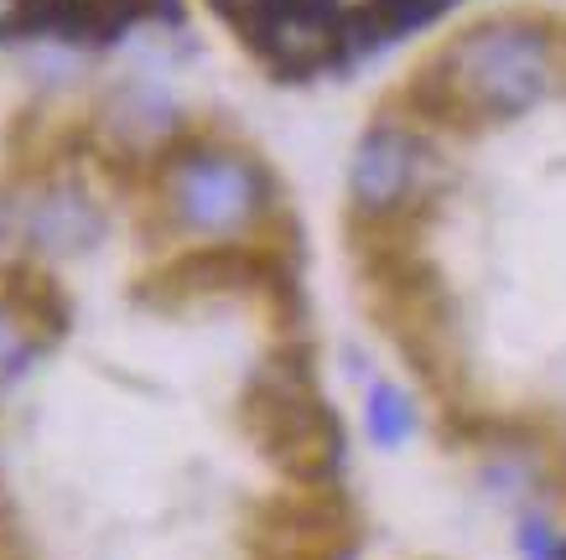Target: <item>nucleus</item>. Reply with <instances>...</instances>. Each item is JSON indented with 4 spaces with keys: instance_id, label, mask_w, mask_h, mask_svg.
<instances>
[{
    "instance_id": "nucleus-3",
    "label": "nucleus",
    "mask_w": 566,
    "mask_h": 560,
    "mask_svg": "<svg viewBox=\"0 0 566 560\" xmlns=\"http://www.w3.org/2000/svg\"><path fill=\"white\" fill-rule=\"evenodd\" d=\"M161 203L182 234L234 244L265 219L271 208V177L255 156L223 151V146H198L167 161L161 177Z\"/></svg>"
},
{
    "instance_id": "nucleus-12",
    "label": "nucleus",
    "mask_w": 566,
    "mask_h": 560,
    "mask_svg": "<svg viewBox=\"0 0 566 560\" xmlns=\"http://www.w3.org/2000/svg\"><path fill=\"white\" fill-rule=\"evenodd\" d=\"M27 32V0H0V36Z\"/></svg>"
},
{
    "instance_id": "nucleus-7",
    "label": "nucleus",
    "mask_w": 566,
    "mask_h": 560,
    "mask_svg": "<svg viewBox=\"0 0 566 560\" xmlns=\"http://www.w3.org/2000/svg\"><path fill=\"white\" fill-rule=\"evenodd\" d=\"M36 348H42V338H36L32 317H27L21 306L0 302V390L27 373V363L36 358Z\"/></svg>"
},
{
    "instance_id": "nucleus-6",
    "label": "nucleus",
    "mask_w": 566,
    "mask_h": 560,
    "mask_svg": "<svg viewBox=\"0 0 566 560\" xmlns=\"http://www.w3.org/2000/svg\"><path fill=\"white\" fill-rule=\"evenodd\" d=\"M99 223L104 219L88 192H78V187H48V192L27 208L21 229H27V239H32L36 250H48V255H78V250H88V244L99 239Z\"/></svg>"
},
{
    "instance_id": "nucleus-1",
    "label": "nucleus",
    "mask_w": 566,
    "mask_h": 560,
    "mask_svg": "<svg viewBox=\"0 0 566 560\" xmlns=\"http://www.w3.org/2000/svg\"><path fill=\"white\" fill-rule=\"evenodd\" d=\"M551 73V47L541 27L525 21H489L463 32L442 57H431L411 84V99L427 119H515L525 115Z\"/></svg>"
},
{
    "instance_id": "nucleus-4",
    "label": "nucleus",
    "mask_w": 566,
    "mask_h": 560,
    "mask_svg": "<svg viewBox=\"0 0 566 560\" xmlns=\"http://www.w3.org/2000/svg\"><path fill=\"white\" fill-rule=\"evenodd\" d=\"M421 177H427V146L406 125H375L354 156V203L369 219H395L421 192Z\"/></svg>"
},
{
    "instance_id": "nucleus-11",
    "label": "nucleus",
    "mask_w": 566,
    "mask_h": 560,
    "mask_svg": "<svg viewBox=\"0 0 566 560\" xmlns=\"http://www.w3.org/2000/svg\"><path fill=\"white\" fill-rule=\"evenodd\" d=\"M520 550H525L531 560H556V540H551L546 525H525V529H520Z\"/></svg>"
},
{
    "instance_id": "nucleus-9",
    "label": "nucleus",
    "mask_w": 566,
    "mask_h": 560,
    "mask_svg": "<svg viewBox=\"0 0 566 560\" xmlns=\"http://www.w3.org/2000/svg\"><path fill=\"white\" fill-rule=\"evenodd\" d=\"M458 0H369V11L385 32H406V27H427L431 17H442Z\"/></svg>"
},
{
    "instance_id": "nucleus-2",
    "label": "nucleus",
    "mask_w": 566,
    "mask_h": 560,
    "mask_svg": "<svg viewBox=\"0 0 566 560\" xmlns=\"http://www.w3.org/2000/svg\"><path fill=\"white\" fill-rule=\"evenodd\" d=\"M244 425L260 442V452L286 477H296L302 488L327 483L338 457H344L338 421L323 405V394H317V384H312V373L302 363H271L260 373L250 394H244Z\"/></svg>"
},
{
    "instance_id": "nucleus-8",
    "label": "nucleus",
    "mask_w": 566,
    "mask_h": 560,
    "mask_svg": "<svg viewBox=\"0 0 566 560\" xmlns=\"http://www.w3.org/2000/svg\"><path fill=\"white\" fill-rule=\"evenodd\" d=\"M364 421H369V436H375L379 446H400L416 431V410L406 405L400 390L375 384V390H369V405H364Z\"/></svg>"
},
{
    "instance_id": "nucleus-5",
    "label": "nucleus",
    "mask_w": 566,
    "mask_h": 560,
    "mask_svg": "<svg viewBox=\"0 0 566 560\" xmlns=\"http://www.w3.org/2000/svg\"><path fill=\"white\" fill-rule=\"evenodd\" d=\"M344 11L333 0H286L271 21H260L250 42H255L271 68L286 73H312L333 63V52L344 47Z\"/></svg>"
},
{
    "instance_id": "nucleus-13",
    "label": "nucleus",
    "mask_w": 566,
    "mask_h": 560,
    "mask_svg": "<svg viewBox=\"0 0 566 560\" xmlns=\"http://www.w3.org/2000/svg\"><path fill=\"white\" fill-rule=\"evenodd\" d=\"M11 239H17V213H11V203L0 198V255L11 250Z\"/></svg>"
},
{
    "instance_id": "nucleus-10",
    "label": "nucleus",
    "mask_w": 566,
    "mask_h": 560,
    "mask_svg": "<svg viewBox=\"0 0 566 560\" xmlns=\"http://www.w3.org/2000/svg\"><path fill=\"white\" fill-rule=\"evenodd\" d=\"M208 6H213V11H219L223 21H234V27H240V32L250 36V32L260 27V21H271L275 11L286 6V0H208Z\"/></svg>"
}]
</instances>
